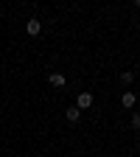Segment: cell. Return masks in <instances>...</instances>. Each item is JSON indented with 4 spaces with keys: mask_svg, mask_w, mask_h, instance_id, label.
<instances>
[{
    "mask_svg": "<svg viewBox=\"0 0 140 157\" xmlns=\"http://www.w3.org/2000/svg\"><path fill=\"white\" fill-rule=\"evenodd\" d=\"M132 78H134L132 70H123V73H121V82H123V84H132Z\"/></svg>",
    "mask_w": 140,
    "mask_h": 157,
    "instance_id": "cell-6",
    "label": "cell"
},
{
    "mask_svg": "<svg viewBox=\"0 0 140 157\" xmlns=\"http://www.w3.org/2000/svg\"><path fill=\"white\" fill-rule=\"evenodd\" d=\"M48 82H51L53 87H65V73H51Z\"/></svg>",
    "mask_w": 140,
    "mask_h": 157,
    "instance_id": "cell-5",
    "label": "cell"
},
{
    "mask_svg": "<svg viewBox=\"0 0 140 157\" xmlns=\"http://www.w3.org/2000/svg\"><path fill=\"white\" fill-rule=\"evenodd\" d=\"M132 129H137V132H140V112H134V115H132Z\"/></svg>",
    "mask_w": 140,
    "mask_h": 157,
    "instance_id": "cell-7",
    "label": "cell"
},
{
    "mask_svg": "<svg viewBox=\"0 0 140 157\" xmlns=\"http://www.w3.org/2000/svg\"><path fill=\"white\" fill-rule=\"evenodd\" d=\"M25 31H28L31 36H36L39 31H42V23H39V20H28V25H25Z\"/></svg>",
    "mask_w": 140,
    "mask_h": 157,
    "instance_id": "cell-3",
    "label": "cell"
},
{
    "mask_svg": "<svg viewBox=\"0 0 140 157\" xmlns=\"http://www.w3.org/2000/svg\"><path fill=\"white\" fill-rule=\"evenodd\" d=\"M65 115H67V121H70V124H76L78 118H81V109H78V107H67Z\"/></svg>",
    "mask_w": 140,
    "mask_h": 157,
    "instance_id": "cell-4",
    "label": "cell"
},
{
    "mask_svg": "<svg viewBox=\"0 0 140 157\" xmlns=\"http://www.w3.org/2000/svg\"><path fill=\"white\" fill-rule=\"evenodd\" d=\"M134 6H140V0H134Z\"/></svg>",
    "mask_w": 140,
    "mask_h": 157,
    "instance_id": "cell-8",
    "label": "cell"
},
{
    "mask_svg": "<svg viewBox=\"0 0 140 157\" xmlns=\"http://www.w3.org/2000/svg\"><path fill=\"white\" fill-rule=\"evenodd\" d=\"M134 101H137V95H134L132 90H126V93L121 95V104H123L126 109H132V107H134Z\"/></svg>",
    "mask_w": 140,
    "mask_h": 157,
    "instance_id": "cell-2",
    "label": "cell"
},
{
    "mask_svg": "<svg viewBox=\"0 0 140 157\" xmlns=\"http://www.w3.org/2000/svg\"><path fill=\"white\" fill-rule=\"evenodd\" d=\"M76 107L81 109V112H84V109H90V107H93V93H78V98H76Z\"/></svg>",
    "mask_w": 140,
    "mask_h": 157,
    "instance_id": "cell-1",
    "label": "cell"
},
{
    "mask_svg": "<svg viewBox=\"0 0 140 157\" xmlns=\"http://www.w3.org/2000/svg\"><path fill=\"white\" fill-rule=\"evenodd\" d=\"M137 146H140V143H137Z\"/></svg>",
    "mask_w": 140,
    "mask_h": 157,
    "instance_id": "cell-9",
    "label": "cell"
}]
</instances>
